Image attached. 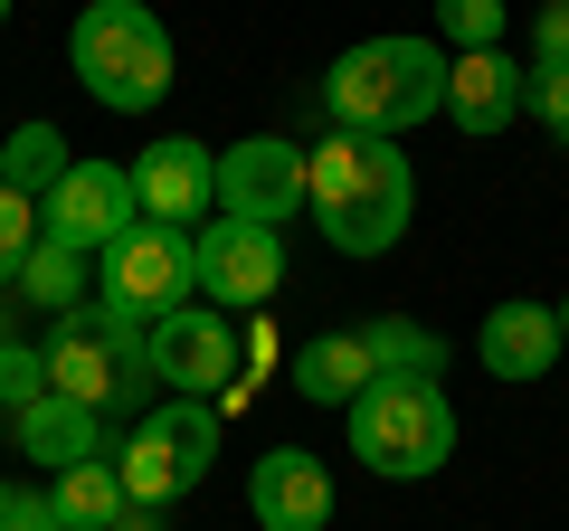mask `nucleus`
Returning a JSON list of instances; mask_svg holds the SVG:
<instances>
[{"instance_id":"nucleus-19","label":"nucleus","mask_w":569,"mask_h":531,"mask_svg":"<svg viewBox=\"0 0 569 531\" xmlns=\"http://www.w3.org/2000/svg\"><path fill=\"white\" fill-rule=\"evenodd\" d=\"M48 503H58L67 531H114V522H123V474H114V455H96V465H67L58 484H48Z\"/></svg>"},{"instance_id":"nucleus-25","label":"nucleus","mask_w":569,"mask_h":531,"mask_svg":"<svg viewBox=\"0 0 569 531\" xmlns=\"http://www.w3.org/2000/svg\"><path fill=\"white\" fill-rule=\"evenodd\" d=\"M456 39V58H493V39H503V0H447V20H437Z\"/></svg>"},{"instance_id":"nucleus-4","label":"nucleus","mask_w":569,"mask_h":531,"mask_svg":"<svg viewBox=\"0 0 569 531\" xmlns=\"http://www.w3.org/2000/svg\"><path fill=\"white\" fill-rule=\"evenodd\" d=\"M342 418H351V455L389 484H418L456 455V409L437 380H370Z\"/></svg>"},{"instance_id":"nucleus-27","label":"nucleus","mask_w":569,"mask_h":531,"mask_svg":"<svg viewBox=\"0 0 569 531\" xmlns=\"http://www.w3.org/2000/svg\"><path fill=\"white\" fill-rule=\"evenodd\" d=\"M0 531H67V522H58L48 493H10V522H0Z\"/></svg>"},{"instance_id":"nucleus-6","label":"nucleus","mask_w":569,"mask_h":531,"mask_svg":"<svg viewBox=\"0 0 569 531\" xmlns=\"http://www.w3.org/2000/svg\"><path fill=\"white\" fill-rule=\"evenodd\" d=\"M209 455H219V418H209V399H171V409L133 418V437H123V455H114L123 503H142V512L181 503L190 484H209Z\"/></svg>"},{"instance_id":"nucleus-29","label":"nucleus","mask_w":569,"mask_h":531,"mask_svg":"<svg viewBox=\"0 0 569 531\" xmlns=\"http://www.w3.org/2000/svg\"><path fill=\"white\" fill-rule=\"evenodd\" d=\"M560 351H569V294H560Z\"/></svg>"},{"instance_id":"nucleus-22","label":"nucleus","mask_w":569,"mask_h":531,"mask_svg":"<svg viewBox=\"0 0 569 531\" xmlns=\"http://www.w3.org/2000/svg\"><path fill=\"white\" fill-rule=\"evenodd\" d=\"M29 247H39V200H20V190H0V294L20 285Z\"/></svg>"},{"instance_id":"nucleus-7","label":"nucleus","mask_w":569,"mask_h":531,"mask_svg":"<svg viewBox=\"0 0 569 531\" xmlns=\"http://www.w3.org/2000/svg\"><path fill=\"white\" fill-rule=\"evenodd\" d=\"M104 304L114 313H133L142 332L162 323V313H181V304H200V238H181V228H123L114 247H104Z\"/></svg>"},{"instance_id":"nucleus-14","label":"nucleus","mask_w":569,"mask_h":531,"mask_svg":"<svg viewBox=\"0 0 569 531\" xmlns=\"http://www.w3.org/2000/svg\"><path fill=\"white\" fill-rule=\"evenodd\" d=\"M475 351H485V370L493 380H541L550 361H560V304H493L485 313V332H475Z\"/></svg>"},{"instance_id":"nucleus-10","label":"nucleus","mask_w":569,"mask_h":531,"mask_svg":"<svg viewBox=\"0 0 569 531\" xmlns=\"http://www.w3.org/2000/svg\"><path fill=\"white\" fill-rule=\"evenodd\" d=\"M133 209L152 228H200V219H219V152L209 143H190V133H162V143L133 162Z\"/></svg>"},{"instance_id":"nucleus-26","label":"nucleus","mask_w":569,"mask_h":531,"mask_svg":"<svg viewBox=\"0 0 569 531\" xmlns=\"http://www.w3.org/2000/svg\"><path fill=\"white\" fill-rule=\"evenodd\" d=\"M531 67H569V0H550L531 20Z\"/></svg>"},{"instance_id":"nucleus-15","label":"nucleus","mask_w":569,"mask_h":531,"mask_svg":"<svg viewBox=\"0 0 569 531\" xmlns=\"http://www.w3.org/2000/svg\"><path fill=\"white\" fill-rule=\"evenodd\" d=\"M10 437H20V455H29V465H48V474L96 465V455H104V418H96V409H77V399H58V389H48L39 409L10 418Z\"/></svg>"},{"instance_id":"nucleus-20","label":"nucleus","mask_w":569,"mask_h":531,"mask_svg":"<svg viewBox=\"0 0 569 531\" xmlns=\"http://www.w3.org/2000/svg\"><path fill=\"white\" fill-rule=\"evenodd\" d=\"M58 181H67V133H58V123H20V133L0 143V190L48 200Z\"/></svg>"},{"instance_id":"nucleus-18","label":"nucleus","mask_w":569,"mask_h":531,"mask_svg":"<svg viewBox=\"0 0 569 531\" xmlns=\"http://www.w3.org/2000/svg\"><path fill=\"white\" fill-rule=\"evenodd\" d=\"M361 342H370V370H380V380H447V342L427 323H408V313L361 323Z\"/></svg>"},{"instance_id":"nucleus-13","label":"nucleus","mask_w":569,"mask_h":531,"mask_svg":"<svg viewBox=\"0 0 569 531\" xmlns=\"http://www.w3.org/2000/svg\"><path fill=\"white\" fill-rule=\"evenodd\" d=\"M247 512L257 531H332V474L313 447H266L247 474Z\"/></svg>"},{"instance_id":"nucleus-31","label":"nucleus","mask_w":569,"mask_h":531,"mask_svg":"<svg viewBox=\"0 0 569 531\" xmlns=\"http://www.w3.org/2000/svg\"><path fill=\"white\" fill-rule=\"evenodd\" d=\"M0 29H10V0H0Z\"/></svg>"},{"instance_id":"nucleus-5","label":"nucleus","mask_w":569,"mask_h":531,"mask_svg":"<svg viewBox=\"0 0 569 531\" xmlns=\"http://www.w3.org/2000/svg\"><path fill=\"white\" fill-rule=\"evenodd\" d=\"M39 361H48V389L77 399V409H96V418H104V409H133L142 323H133V313H114V304H77V313L48 323Z\"/></svg>"},{"instance_id":"nucleus-23","label":"nucleus","mask_w":569,"mask_h":531,"mask_svg":"<svg viewBox=\"0 0 569 531\" xmlns=\"http://www.w3.org/2000/svg\"><path fill=\"white\" fill-rule=\"evenodd\" d=\"M522 114L569 152V67H531V77H522Z\"/></svg>"},{"instance_id":"nucleus-28","label":"nucleus","mask_w":569,"mask_h":531,"mask_svg":"<svg viewBox=\"0 0 569 531\" xmlns=\"http://www.w3.org/2000/svg\"><path fill=\"white\" fill-rule=\"evenodd\" d=\"M114 531H162V512H142V503H123V522Z\"/></svg>"},{"instance_id":"nucleus-21","label":"nucleus","mask_w":569,"mask_h":531,"mask_svg":"<svg viewBox=\"0 0 569 531\" xmlns=\"http://www.w3.org/2000/svg\"><path fill=\"white\" fill-rule=\"evenodd\" d=\"M20 304H39L48 323H58V313H77L86 304V257H67V247H29V266H20Z\"/></svg>"},{"instance_id":"nucleus-12","label":"nucleus","mask_w":569,"mask_h":531,"mask_svg":"<svg viewBox=\"0 0 569 531\" xmlns=\"http://www.w3.org/2000/svg\"><path fill=\"white\" fill-rule=\"evenodd\" d=\"M284 285V238L276 228H247V219H209L200 228V294L209 313L219 304H266Z\"/></svg>"},{"instance_id":"nucleus-9","label":"nucleus","mask_w":569,"mask_h":531,"mask_svg":"<svg viewBox=\"0 0 569 531\" xmlns=\"http://www.w3.org/2000/svg\"><path fill=\"white\" fill-rule=\"evenodd\" d=\"M295 209H305V143H284V133H247V143L219 152V219L284 228Z\"/></svg>"},{"instance_id":"nucleus-24","label":"nucleus","mask_w":569,"mask_h":531,"mask_svg":"<svg viewBox=\"0 0 569 531\" xmlns=\"http://www.w3.org/2000/svg\"><path fill=\"white\" fill-rule=\"evenodd\" d=\"M48 399V361H39V342H0V409L20 418V409H39Z\"/></svg>"},{"instance_id":"nucleus-11","label":"nucleus","mask_w":569,"mask_h":531,"mask_svg":"<svg viewBox=\"0 0 569 531\" xmlns=\"http://www.w3.org/2000/svg\"><path fill=\"white\" fill-rule=\"evenodd\" d=\"M142 370L171 380V399H209L219 380H238V332L209 304H181V313H162V323L142 332Z\"/></svg>"},{"instance_id":"nucleus-30","label":"nucleus","mask_w":569,"mask_h":531,"mask_svg":"<svg viewBox=\"0 0 569 531\" xmlns=\"http://www.w3.org/2000/svg\"><path fill=\"white\" fill-rule=\"evenodd\" d=\"M0 522H10V484H0Z\"/></svg>"},{"instance_id":"nucleus-3","label":"nucleus","mask_w":569,"mask_h":531,"mask_svg":"<svg viewBox=\"0 0 569 531\" xmlns=\"http://www.w3.org/2000/svg\"><path fill=\"white\" fill-rule=\"evenodd\" d=\"M67 58H77L86 96H96L104 114H152V104L171 96V29L152 20L142 0H96V10H77Z\"/></svg>"},{"instance_id":"nucleus-16","label":"nucleus","mask_w":569,"mask_h":531,"mask_svg":"<svg viewBox=\"0 0 569 531\" xmlns=\"http://www.w3.org/2000/svg\"><path fill=\"white\" fill-rule=\"evenodd\" d=\"M370 380H380V370H370L361 332H313V342L295 351V399H313V409H351Z\"/></svg>"},{"instance_id":"nucleus-8","label":"nucleus","mask_w":569,"mask_h":531,"mask_svg":"<svg viewBox=\"0 0 569 531\" xmlns=\"http://www.w3.org/2000/svg\"><path fill=\"white\" fill-rule=\"evenodd\" d=\"M123 228H142L133 171H123V162H67V181L39 200V238L67 247V257H104Z\"/></svg>"},{"instance_id":"nucleus-2","label":"nucleus","mask_w":569,"mask_h":531,"mask_svg":"<svg viewBox=\"0 0 569 531\" xmlns=\"http://www.w3.org/2000/svg\"><path fill=\"white\" fill-rule=\"evenodd\" d=\"M323 104H332L342 133L389 143V133H408V123H427L447 104V58H437V39H361V48L332 58Z\"/></svg>"},{"instance_id":"nucleus-1","label":"nucleus","mask_w":569,"mask_h":531,"mask_svg":"<svg viewBox=\"0 0 569 531\" xmlns=\"http://www.w3.org/2000/svg\"><path fill=\"white\" fill-rule=\"evenodd\" d=\"M305 209L323 219V238L342 257H389L418 209V181H408L399 143H370V133H332V143L305 152Z\"/></svg>"},{"instance_id":"nucleus-17","label":"nucleus","mask_w":569,"mask_h":531,"mask_svg":"<svg viewBox=\"0 0 569 531\" xmlns=\"http://www.w3.org/2000/svg\"><path fill=\"white\" fill-rule=\"evenodd\" d=\"M447 114L466 123V133H503V123L522 114L512 58H447Z\"/></svg>"}]
</instances>
